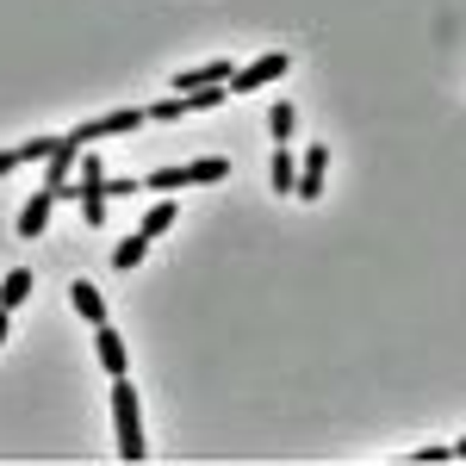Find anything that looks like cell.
<instances>
[{"instance_id": "obj_1", "label": "cell", "mask_w": 466, "mask_h": 466, "mask_svg": "<svg viewBox=\"0 0 466 466\" xmlns=\"http://www.w3.org/2000/svg\"><path fill=\"white\" fill-rule=\"evenodd\" d=\"M112 423H118V454L125 461H144V417H137V392H131L125 373L112 380Z\"/></svg>"}, {"instance_id": "obj_2", "label": "cell", "mask_w": 466, "mask_h": 466, "mask_svg": "<svg viewBox=\"0 0 466 466\" xmlns=\"http://www.w3.org/2000/svg\"><path fill=\"white\" fill-rule=\"evenodd\" d=\"M75 199H81V224H94V230H100V224H106V162H87V156H81V187H75Z\"/></svg>"}, {"instance_id": "obj_3", "label": "cell", "mask_w": 466, "mask_h": 466, "mask_svg": "<svg viewBox=\"0 0 466 466\" xmlns=\"http://www.w3.org/2000/svg\"><path fill=\"white\" fill-rule=\"evenodd\" d=\"M149 112H106V118H87V125H75V144H94V137H125V131H137Z\"/></svg>"}, {"instance_id": "obj_4", "label": "cell", "mask_w": 466, "mask_h": 466, "mask_svg": "<svg viewBox=\"0 0 466 466\" xmlns=\"http://www.w3.org/2000/svg\"><path fill=\"white\" fill-rule=\"evenodd\" d=\"M287 69H292L287 56H280V50H268V56H255L249 69H237V75H230V94H255L261 81H274V75H287Z\"/></svg>"}, {"instance_id": "obj_5", "label": "cell", "mask_w": 466, "mask_h": 466, "mask_svg": "<svg viewBox=\"0 0 466 466\" xmlns=\"http://www.w3.org/2000/svg\"><path fill=\"white\" fill-rule=\"evenodd\" d=\"M56 206H63V193H56V187H44V193H32V199H25V212L13 218V224H19V237H37V230L50 224V212H56Z\"/></svg>"}, {"instance_id": "obj_6", "label": "cell", "mask_w": 466, "mask_h": 466, "mask_svg": "<svg viewBox=\"0 0 466 466\" xmlns=\"http://www.w3.org/2000/svg\"><path fill=\"white\" fill-rule=\"evenodd\" d=\"M94 355H100V367H106L112 380L131 367V355H125V336H118L112 323H94Z\"/></svg>"}, {"instance_id": "obj_7", "label": "cell", "mask_w": 466, "mask_h": 466, "mask_svg": "<svg viewBox=\"0 0 466 466\" xmlns=\"http://www.w3.org/2000/svg\"><path fill=\"white\" fill-rule=\"evenodd\" d=\"M323 168H329V149L311 144L305 156H299V199H318L323 193Z\"/></svg>"}, {"instance_id": "obj_8", "label": "cell", "mask_w": 466, "mask_h": 466, "mask_svg": "<svg viewBox=\"0 0 466 466\" xmlns=\"http://www.w3.org/2000/svg\"><path fill=\"white\" fill-rule=\"evenodd\" d=\"M268 180H274V193H299V156L292 149H274L268 156Z\"/></svg>"}, {"instance_id": "obj_9", "label": "cell", "mask_w": 466, "mask_h": 466, "mask_svg": "<svg viewBox=\"0 0 466 466\" xmlns=\"http://www.w3.org/2000/svg\"><path fill=\"white\" fill-rule=\"evenodd\" d=\"M69 299H75V311H81L87 323H106V299H100V292L87 287V280H75V287H69Z\"/></svg>"}, {"instance_id": "obj_10", "label": "cell", "mask_w": 466, "mask_h": 466, "mask_svg": "<svg viewBox=\"0 0 466 466\" xmlns=\"http://www.w3.org/2000/svg\"><path fill=\"white\" fill-rule=\"evenodd\" d=\"M175 199H168V193H162V206H149V212H144V237H149V243H156V237H168V224H175Z\"/></svg>"}, {"instance_id": "obj_11", "label": "cell", "mask_w": 466, "mask_h": 466, "mask_svg": "<svg viewBox=\"0 0 466 466\" xmlns=\"http://www.w3.org/2000/svg\"><path fill=\"white\" fill-rule=\"evenodd\" d=\"M149 255V237L144 230H137V237H125V243H118V249H112V268H118V274H125V268H137V261H144Z\"/></svg>"}, {"instance_id": "obj_12", "label": "cell", "mask_w": 466, "mask_h": 466, "mask_svg": "<svg viewBox=\"0 0 466 466\" xmlns=\"http://www.w3.org/2000/svg\"><path fill=\"white\" fill-rule=\"evenodd\" d=\"M187 168H193V187H218V180L230 175V162H224V156H199V162H187Z\"/></svg>"}, {"instance_id": "obj_13", "label": "cell", "mask_w": 466, "mask_h": 466, "mask_svg": "<svg viewBox=\"0 0 466 466\" xmlns=\"http://www.w3.org/2000/svg\"><path fill=\"white\" fill-rule=\"evenodd\" d=\"M25 292H32V274H25V268H13V274L0 280V305H6V311H19V299H25Z\"/></svg>"}, {"instance_id": "obj_14", "label": "cell", "mask_w": 466, "mask_h": 466, "mask_svg": "<svg viewBox=\"0 0 466 466\" xmlns=\"http://www.w3.org/2000/svg\"><path fill=\"white\" fill-rule=\"evenodd\" d=\"M187 180H193V168H149L144 187L149 193H175V187H187Z\"/></svg>"}, {"instance_id": "obj_15", "label": "cell", "mask_w": 466, "mask_h": 466, "mask_svg": "<svg viewBox=\"0 0 466 466\" xmlns=\"http://www.w3.org/2000/svg\"><path fill=\"white\" fill-rule=\"evenodd\" d=\"M292 125H299V112H292L287 100H280V106L268 112V131H274V137H280V144H287V137H292Z\"/></svg>"}, {"instance_id": "obj_16", "label": "cell", "mask_w": 466, "mask_h": 466, "mask_svg": "<svg viewBox=\"0 0 466 466\" xmlns=\"http://www.w3.org/2000/svg\"><path fill=\"white\" fill-rule=\"evenodd\" d=\"M50 149H56V137H32V144H19V162H50Z\"/></svg>"}, {"instance_id": "obj_17", "label": "cell", "mask_w": 466, "mask_h": 466, "mask_svg": "<svg viewBox=\"0 0 466 466\" xmlns=\"http://www.w3.org/2000/svg\"><path fill=\"white\" fill-rule=\"evenodd\" d=\"M137 187H144V180H125V175H106V193H112V199H131V193H137Z\"/></svg>"}, {"instance_id": "obj_18", "label": "cell", "mask_w": 466, "mask_h": 466, "mask_svg": "<svg viewBox=\"0 0 466 466\" xmlns=\"http://www.w3.org/2000/svg\"><path fill=\"white\" fill-rule=\"evenodd\" d=\"M13 168H25V162H19V149H0V175H13Z\"/></svg>"}, {"instance_id": "obj_19", "label": "cell", "mask_w": 466, "mask_h": 466, "mask_svg": "<svg viewBox=\"0 0 466 466\" xmlns=\"http://www.w3.org/2000/svg\"><path fill=\"white\" fill-rule=\"evenodd\" d=\"M6 329H13V311H6V305H0V342H6Z\"/></svg>"}, {"instance_id": "obj_20", "label": "cell", "mask_w": 466, "mask_h": 466, "mask_svg": "<svg viewBox=\"0 0 466 466\" xmlns=\"http://www.w3.org/2000/svg\"><path fill=\"white\" fill-rule=\"evenodd\" d=\"M454 454H461V461H466V441H461V448H454Z\"/></svg>"}]
</instances>
